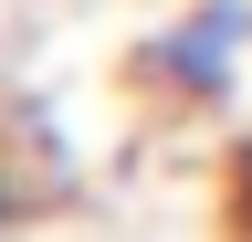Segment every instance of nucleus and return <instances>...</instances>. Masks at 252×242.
<instances>
[{
	"mask_svg": "<svg viewBox=\"0 0 252 242\" xmlns=\"http://www.w3.org/2000/svg\"><path fill=\"white\" fill-rule=\"evenodd\" d=\"M242 53H252V0H200V11H179L168 32H158V84L189 105H220L242 84Z\"/></svg>",
	"mask_w": 252,
	"mask_h": 242,
	"instance_id": "1",
	"label": "nucleus"
},
{
	"mask_svg": "<svg viewBox=\"0 0 252 242\" xmlns=\"http://www.w3.org/2000/svg\"><path fill=\"white\" fill-rule=\"evenodd\" d=\"M231 200H242V221H252V147H242V169H231Z\"/></svg>",
	"mask_w": 252,
	"mask_h": 242,
	"instance_id": "2",
	"label": "nucleus"
},
{
	"mask_svg": "<svg viewBox=\"0 0 252 242\" xmlns=\"http://www.w3.org/2000/svg\"><path fill=\"white\" fill-rule=\"evenodd\" d=\"M11 210H21V190H11V179H0V232H11Z\"/></svg>",
	"mask_w": 252,
	"mask_h": 242,
	"instance_id": "3",
	"label": "nucleus"
}]
</instances>
